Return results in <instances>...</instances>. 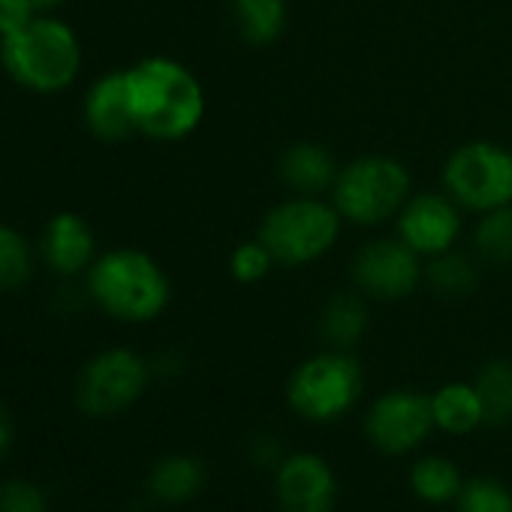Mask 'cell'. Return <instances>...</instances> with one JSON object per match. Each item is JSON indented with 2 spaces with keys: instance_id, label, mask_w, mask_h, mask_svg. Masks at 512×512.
Listing matches in <instances>:
<instances>
[{
  "instance_id": "obj_1",
  "label": "cell",
  "mask_w": 512,
  "mask_h": 512,
  "mask_svg": "<svg viewBox=\"0 0 512 512\" xmlns=\"http://www.w3.org/2000/svg\"><path fill=\"white\" fill-rule=\"evenodd\" d=\"M127 91L136 133L154 142H181L205 118V91L190 67L151 55L127 67Z\"/></svg>"
},
{
  "instance_id": "obj_2",
  "label": "cell",
  "mask_w": 512,
  "mask_h": 512,
  "mask_svg": "<svg viewBox=\"0 0 512 512\" xmlns=\"http://www.w3.org/2000/svg\"><path fill=\"white\" fill-rule=\"evenodd\" d=\"M85 296L118 323H154L172 299L163 266L139 247H112L85 272Z\"/></svg>"
},
{
  "instance_id": "obj_3",
  "label": "cell",
  "mask_w": 512,
  "mask_h": 512,
  "mask_svg": "<svg viewBox=\"0 0 512 512\" xmlns=\"http://www.w3.org/2000/svg\"><path fill=\"white\" fill-rule=\"evenodd\" d=\"M0 67L31 94H64L82 73V40L58 13H37L22 31L0 40Z\"/></svg>"
},
{
  "instance_id": "obj_4",
  "label": "cell",
  "mask_w": 512,
  "mask_h": 512,
  "mask_svg": "<svg viewBox=\"0 0 512 512\" xmlns=\"http://www.w3.org/2000/svg\"><path fill=\"white\" fill-rule=\"evenodd\" d=\"M341 223L344 217L335 202L320 196H290L266 211L256 238L269 247L275 263L308 266L335 247Z\"/></svg>"
},
{
  "instance_id": "obj_5",
  "label": "cell",
  "mask_w": 512,
  "mask_h": 512,
  "mask_svg": "<svg viewBox=\"0 0 512 512\" xmlns=\"http://www.w3.org/2000/svg\"><path fill=\"white\" fill-rule=\"evenodd\" d=\"M410 184V172L401 160L368 154L338 172L332 202L344 220L356 226H377L404 208L410 199Z\"/></svg>"
},
{
  "instance_id": "obj_6",
  "label": "cell",
  "mask_w": 512,
  "mask_h": 512,
  "mask_svg": "<svg viewBox=\"0 0 512 512\" xmlns=\"http://www.w3.org/2000/svg\"><path fill=\"white\" fill-rule=\"evenodd\" d=\"M365 392V374L347 350H329L305 359L290 383L287 401L308 422H335L347 416Z\"/></svg>"
},
{
  "instance_id": "obj_7",
  "label": "cell",
  "mask_w": 512,
  "mask_h": 512,
  "mask_svg": "<svg viewBox=\"0 0 512 512\" xmlns=\"http://www.w3.org/2000/svg\"><path fill=\"white\" fill-rule=\"evenodd\" d=\"M443 187L461 208L479 214L512 205V154L494 142H467L449 154Z\"/></svg>"
},
{
  "instance_id": "obj_8",
  "label": "cell",
  "mask_w": 512,
  "mask_h": 512,
  "mask_svg": "<svg viewBox=\"0 0 512 512\" xmlns=\"http://www.w3.org/2000/svg\"><path fill=\"white\" fill-rule=\"evenodd\" d=\"M151 365L130 347L100 350L76 380V401L88 416H118L148 389Z\"/></svg>"
},
{
  "instance_id": "obj_9",
  "label": "cell",
  "mask_w": 512,
  "mask_h": 512,
  "mask_svg": "<svg viewBox=\"0 0 512 512\" xmlns=\"http://www.w3.org/2000/svg\"><path fill=\"white\" fill-rule=\"evenodd\" d=\"M422 256L401 238H377L365 244L353 260V284L368 299L398 302L425 281Z\"/></svg>"
},
{
  "instance_id": "obj_10",
  "label": "cell",
  "mask_w": 512,
  "mask_h": 512,
  "mask_svg": "<svg viewBox=\"0 0 512 512\" xmlns=\"http://www.w3.org/2000/svg\"><path fill=\"white\" fill-rule=\"evenodd\" d=\"M434 428L431 395L413 389H395L380 395L365 416V434L374 449L386 455L413 452Z\"/></svg>"
},
{
  "instance_id": "obj_11",
  "label": "cell",
  "mask_w": 512,
  "mask_h": 512,
  "mask_svg": "<svg viewBox=\"0 0 512 512\" xmlns=\"http://www.w3.org/2000/svg\"><path fill=\"white\" fill-rule=\"evenodd\" d=\"M461 235V205L446 193H416L398 211V238L419 256H440Z\"/></svg>"
},
{
  "instance_id": "obj_12",
  "label": "cell",
  "mask_w": 512,
  "mask_h": 512,
  "mask_svg": "<svg viewBox=\"0 0 512 512\" xmlns=\"http://www.w3.org/2000/svg\"><path fill=\"white\" fill-rule=\"evenodd\" d=\"M275 494L281 512H335L338 479L326 458L314 452H293L278 464Z\"/></svg>"
},
{
  "instance_id": "obj_13",
  "label": "cell",
  "mask_w": 512,
  "mask_h": 512,
  "mask_svg": "<svg viewBox=\"0 0 512 512\" xmlns=\"http://www.w3.org/2000/svg\"><path fill=\"white\" fill-rule=\"evenodd\" d=\"M37 253H40L43 266L64 281L85 278V272L100 256L97 253V235H94L91 223L76 211H58L43 226Z\"/></svg>"
},
{
  "instance_id": "obj_14",
  "label": "cell",
  "mask_w": 512,
  "mask_h": 512,
  "mask_svg": "<svg viewBox=\"0 0 512 512\" xmlns=\"http://www.w3.org/2000/svg\"><path fill=\"white\" fill-rule=\"evenodd\" d=\"M82 118L100 142H124L136 133L127 70H112L91 82L82 97Z\"/></svg>"
},
{
  "instance_id": "obj_15",
  "label": "cell",
  "mask_w": 512,
  "mask_h": 512,
  "mask_svg": "<svg viewBox=\"0 0 512 512\" xmlns=\"http://www.w3.org/2000/svg\"><path fill=\"white\" fill-rule=\"evenodd\" d=\"M278 172L287 190H293L296 196H320L335 187L341 169L329 148L317 142H296L284 151Z\"/></svg>"
},
{
  "instance_id": "obj_16",
  "label": "cell",
  "mask_w": 512,
  "mask_h": 512,
  "mask_svg": "<svg viewBox=\"0 0 512 512\" xmlns=\"http://www.w3.org/2000/svg\"><path fill=\"white\" fill-rule=\"evenodd\" d=\"M431 413L434 428L452 437L473 434L479 425H485L482 398L473 383H446L431 395Z\"/></svg>"
},
{
  "instance_id": "obj_17",
  "label": "cell",
  "mask_w": 512,
  "mask_h": 512,
  "mask_svg": "<svg viewBox=\"0 0 512 512\" xmlns=\"http://www.w3.org/2000/svg\"><path fill=\"white\" fill-rule=\"evenodd\" d=\"M205 485V467L190 455H166L148 473V494L157 503H187Z\"/></svg>"
},
{
  "instance_id": "obj_18",
  "label": "cell",
  "mask_w": 512,
  "mask_h": 512,
  "mask_svg": "<svg viewBox=\"0 0 512 512\" xmlns=\"http://www.w3.org/2000/svg\"><path fill=\"white\" fill-rule=\"evenodd\" d=\"M232 25L250 46H269L287 28V0H232Z\"/></svg>"
},
{
  "instance_id": "obj_19",
  "label": "cell",
  "mask_w": 512,
  "mask_h": 512,
  "mask_svg": "<svg viewBox=\"0 0 512 512\" xmlns=\"http://www.w3.org/2000/svg\"><path fill=\"white\" fill-rule=\"evenodd\" d=\"M410 488L422 503L443 506V503H455V497L464 488V479L455 461L443 455H425L410 467Z\"/></svg>"
},
{
  "instance_id": "obj_20",
  "label": "cell",
  "mask_w": 512,
  "mask_h": 512,
  "mask_svg": "<svg viewBox=\"0 0 512 512\" xmlns=\"http://www.w3.org/2000/svg\"><path fill=\"white\" fill-rule=\"evenodd\" d=\"M368 329V308L365 299L356 293H338L323 311V335L332 350H350L362 341Z\"/></svg>"
},
{
  "instance_id": "obj_21",
  "label": "cell",
  "mask_w": 512,
  "mask_h": 512,
  "mask_svg": "<svg viewBox=\"0 0 512 512\" xmlns=\"http://www.w3.org/2000/svg\"><path fill=\"white\" fill-rule=\"evenodd\" d=\"M37 247L10 223H0V293L22 290L37 269Z\"/></svg>"
},
{
  "instance_id": "obj_22",
  "label": "cell",
  "mask_w": 512,
  "mask_h": 512,
  "mask_svg": "<svg viewBox=\"0 0 512 512\" xmlns=\"http://www.w3.org/2000/svg\"><path fill=\"white\" fill-rule=\"evenodd\" d=\"M473 386L482 398L485 425L500 428V425L512 422V362L494 359V362L482 365Z\"/></svg>"
},
{
  "instance_id": "obj_23",
  "label": "cell",
  "mask_w": 512,
  "mask_h": 512,
  "mask_svg": "<svg viewBox=\"0 0 512 512\" xmlns=\"http://www.w3.org/2000/svg\"><path fill=\"white\" fill-rule=\"evenodd\" d=\"M425 284L446 299H461L476 290L479 272L473 260H467V256L455 250H446L440 256H431V263L425 266Z\"/></svg>"
},
{
  "instance_id": "obj_24",
  "label": "cell",
  "mask_w": 512,
  "mask_h": 512,
  "mask_svg": "<svg viewBox=\"0 0 512 512\" xmlns=\"http://www.w3.org/2000/svg\"><path fill=\"white\" fill-rule=\"evenodd\" d=\"M473 247L491 266L512 263V205L485 211L473 229Z\"/></svg>"
},
{
  "instance_id": "obj_25",
  "label": "cell",
  "mask_w": 512,
  "mask_h": 512,
  "mask_svg": "<svg viewBox=\"0 0 512 512\" xmlns=\"http://www.w3.org/2000/svg\"><path fill=\"white\" fill-rule=\"evenodd\" d=\"M455 512H512V491L491 476L467 479L455 497Z\"/></svg>"
},
{
  "instance_id": "obj_26",
  "label": "cell",
  "mask_w": 512,
  "mask_h": 512,
  "mask_svg": "<svg viewBox=\"0 0 512 512\" xmlns=\"http://www.w3.org/2000/svg\"><path fill=\"white\" fill-rule=\"evenodd\" d=\"M272 266H275V256L269 253V247L260 238L241 241L229 256V272L238 284H256V281L269 278Z\"/></svg>"
},
{
  "instance_id": "obj_27",
  "label": "cell",
  "mask_w": 512,
  "mask_h": 512,
  "mask_svg": "<svg viewBox=\"0 0 512 512\" xmlns=\"http://www.w3.org/2000/svg\"><path fill=\"white\" fill-rule=\"evenodd\" d=\"M0 512H49V494L37 482L7 479L0 482Z\"/></svg>"
},
{
  "instance_id": "obj_28",
  "label": "cell",
  "mask_w": 512,
  "mask_h": 512,
  "mask_svg": "<svg viewBox=\"0 0 512 512\" xmlns=\"http://www.w3.org/2000/svg\"><path fill=\"white\" fill-rule=\"evenodd\" d=\"M37 16L31 0H0V40L22 31Z\"/></svg>"
},
{
  "instance_id": "obj_29",
  "label": "cell",
  "mask_w": 512,
  "mask_h": 512,
  "mask_svg": "<svg viewBox=\"0 0 512 512\" xmlns=\"http://www.w3.org/2000/svg\"><path fill=\"white\" fill-rule=\"evenodd\" d=\"M13 440H16V425H13V416L0 407V461H4L13 449Z\"/></svg>"
},
{
  "instance_id": "obj_30",
  "label": "cell",
  "mask_w": 512,
  "mask_h": 512,
  "mask_svg": "<svg viewBox=\"0 0 512 512\" xmlns=\"http://www.w3.org/2000/svg\"><path fill=\"white\" fill-rule=\"evenodd\" d=\"M275 458H278V443H275L272 437H263L260 443L253 446V461H256V464H263V467H266V464H272Z\"/></svg>"
},
{
  "instance_id": "obj_31",
  "label": "cell",
  "mask_w": 512,
  "mask_h": 512,
  "mask_svg": "<svg viewBox=\"0 0 512 512\" xmlns=\"http://www.w3.org/2000/svg\"><path fill=\"white\" fill-rule=\"evenodd\" d=\"M31 4L37 7V13H58L67 0H31Z\"/></svg>"
}]
</instances>
